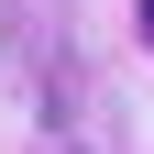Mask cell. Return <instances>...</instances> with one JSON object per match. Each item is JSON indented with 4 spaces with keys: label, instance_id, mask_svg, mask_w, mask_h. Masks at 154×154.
I'll return each instance as SVG.
<instances>
[{
    "label": "cell",
    "instance_id": "6da1fadb",
    "mask_svg": "<svg viewBox=\"0 0 154 154\" xmlns=\"http://www.w3.org/2000/svg\"><path fill=\"white\" fill-rule=\"evenodd\" d=\"M132 22H143V44H154V0H132Z\"/></svg>",
    "mask_w": 154,
    "mask_h": 154
}]
</instances>
